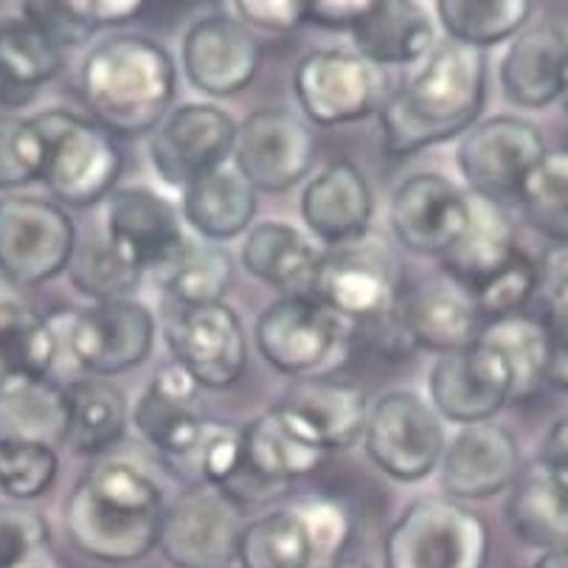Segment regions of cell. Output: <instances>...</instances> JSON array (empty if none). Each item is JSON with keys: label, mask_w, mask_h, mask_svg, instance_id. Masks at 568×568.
Masks as SVG:
<instances>
[{"label": "cell", "mask_w": 568, "mask_h": 568, "mask_svg": "<svg viewBox=\"0 0 568 568\" xmlns=\"http://www.w3.org/2000/svg\"><path fill=\"white\" fill-rule=\"evenodd\" d=\"M484 99L487 54L454 40L436 45L425 65L383 104V146L405 158L462 139L478 124Z\"/></svg>", "instance_id": "obj_1"}, {"label": "cell", "mask_w": 568, "mask_h": 568, "mask_svg": "<svg viewBox=\"0 0 568 568\" xmlns=\"http://www.w3.org/2000/svg\"><path fill=\"white\" fill-rule=\"evenodd\" d=\"M166 498L155 478L130 462H99L68 496L65 532L79 555L108 566L144 560L158 549Z\"/></svg>", "instance_id": "obj_2"}, {"label": "cell", "mask_w": 568, "mask_h": 568, "mask_svg": "<svg viewBox=\"0 0 568 568\" xmlns=\"http://www.w3.org/2000/svg\"><path fill=\"white\" fill-rule=\"evenodd\" d=\"M79 88L99 128L135 139L152 133L175 104L178 68L150 37L110 34L88 51Z\"/></svg>", "instance_id": "obj_3"}, {"label": "cell", "mask_w": 568, "mask_h": 568, "mask_svg": "<svg viewBox=\"0 0 568 568\" xmlns=\"http://www.w3.org/2000/svg\"><path fill=\"white\" fill-rule=\"evenodd\" d=\"M313 296L355 327L357 341L388 352H412L405 338L403 276L386 242L375 236L327 251Z\"/></svg>", "instance_id": "obj_4"}, {"label": "cell", "mask_w": 568, "mask_h": 568, "mask_svg": "<svg viewBox=\"0 0 568 568\" xmlns=\"http://www.w3.org/2000/svg\"><path fill=\"white\" fill-rule=\"evenodd\" d=\"M29 124L40 150L37 183L49 189L57 206L91 209L115 192L124 158L97 121L54 108L29 115Z\"/></svg>", "instance_id": "obj_5"}, {"label": "cell", "mask_w": 568, "mask_h": 568, "mask_svg": "<svg viewBox=\"0 0 568 568\" xmlns=\"http://www.w3.org/2000/svg\"><path fill=\"white\" fill-rule=\"evenodd\" d=\"M254 341L267 366L296 381H327L355 355V327L315 296H284L256 318Z\"/></svg>", "instance_id": "obj_6"}, {"label": "cell", "mask_w": 568, "mask_h": 568, "mask_svg": "<svg viewBox=\"0 0 568 568\" xmlns=\"http://www.w3.org/2000/svg\"><path fill=\"white\" fill-rule=\"evenodd\" d=\"M490 529L454 498H417L392 524L383 544L386 568H487Z\"/></svg>", "instance_id": "obj_7"}, {"label": "cell", "mask_w": 568, "mask_h": 568, "mask_svg": "<svg viewBox=\"0 0 568 568\" xmlns=\"http://www.w3.org/2000/svg\"><path fill=\"white\" fill-rule=\"evenodd\" d=\"M293 93L313 124L341 128L381 113L392 97L386 68L349 49H321L293 73Z\"/></svg>", "instance_id": "obj_8"}, {"label": "cell", "mask_w": 568, "mask_h": 568, "mask_svg": "<svg viewBox=\"0 0 568 568\" xmlns=\"http://www.w3.org/2000/svg\"><path fill=\"white\" fill-rule=\"evenodd\" d=\"M77 225L54 200L9 194L0 200V276L14 287H40L68 271Z\"/></svg>", "instance_id": "obj_9"}, {"label": "cell", "mask_w": 568, "mask_h": 568, "mask_svg": "<svg viewBox=\"0 0 568 568\" xmlns=\"http://www.w3.org/2000/svg\"><path fill=\"white\" fill-rule=\"evenodd\" d=\"M361 439L372 465L399 484L428 478L448 445L439 414L414 392L383 394L369 408Z\"/></svg>", "instance_id": "obj_10"}, {"label": "cell", "mask_w": 568, "mask_h": 568, "mask_svg": "<svg viewBox=\"0 0 568 568\" xmlns=\"http://www.w3.org/2000/svg\"><path fill=\"white\" fill-rule=\"evenodd\" d=\"M245 529V509L209 484H192L166 504L158 549L175 568H229Z\"/></svg>", "instance_id": "obj_11"}, {"label": "cell", "mask_w": 568, "mask_h": 568, "mask_svg": "<svg viewBox=\"0 0 568 568\" xmlns=\"http://www.w3.org/2000/svg\"><path fill=\"white\" fill-rule=\"evenodd\" d=\"M546 139L532 121L493 115L473 124L456 146V166L470 194L487 200L518 197L529 172L544 161Z\"/></svg>", "instance_id": "obj_12"}, {"label": "cell", "mask_w": 568, "mask_h": 568, "mask_svg": "<svg viewBox=\"0 0 568 568\" xmlns=\"http://www.w3.org/2000/svg\"><path fill=\"white\" fill-rule=\"evenodd\" d=\"M57 329V327H54ZM68 355L88 372V377H113L135 369L152 355L155 344V315L135 298L124 302L88 304L68 315Z\"/></svg>", "instance_id": "obj_13"}, {"label": "cell", "mask_w": 568, "mask_h": 568, "mask_svg": "<svg viewBox=\"0 0 568 568\" xmlns=\"http://www.w3.org/2000/svg\"><path fill=\"white\" fill-rule=\"evenodd\" d=\"M236 121L217 104H178L152 130L150 164L158 181L172 189L192 186L200 178L223 170L234 152Z\"/></svg>", "instance_id": "obj_14"}, {"label": "cell", "mask_w": 568, "mask_h": 568, "mask_svg": "<svg viewBox=\"0 0 568 568\" xmlns=\"http://www.w3.org/2000/svg\"><path fill=\"white\" fill-rule=\"evenodd\" d=\"M164 338L172 361L197 381L200 388L223 392L248 369V335L240 315L225 302L206 307H178L166 313Z\"/></svg>", "instance_id": "obj_15"}, {"label": "cell", "mask_w": 568, "mask_h": 568, "mask_svg": "<svg viewBox=\"0 0 568 568\" xmlns=\"http://www.w3.org/2000/svg\"><path fill=\"white\" fill-rule=\"evenodd\" d=\"M231 158L234 170L251 183L254 192H291L313 170V130L291 110H256L242 128H236Z\"/></svg>", "instance_id": "obj_16"}, {"label": "cell", "mask_w": 568, "mask_h": 568, "mask_svg": "<svg viewBox=\"0 0 568 568\" xmlns=\"http://www.w3.org/2000/svg\"><path fill=\"white\" fill-rule=\"evenodd\" d=\"M324 462V450L313 448L293 434L273 408L242 428V462L223 493L242 509L245 504L267 501L293 487V481L313 476Z\"/></svg>", "instance_id": "obj_17"}, {"label": "cell", "mask_w": 568, "mask_h": 568, "mask_svg": "<svg viewBox=\"0 0 568 568\" xmlns=\"http://www.w3.org/2000/svg\"><path fill=\"white\" fill-rule=\"evenodd\" d=\"M262 65V43L231 14H206L183 34L181 68L189 85L206 97H236L251 85Z\"/></svg>", "instance_id": "obj_18"}, {"label": "cell", "mask_w": 568, "mask_h": 568, "mask_svg": "<svg viewBox=\"0 0 568 568\" xmlns=\"http://www.w3.org/2000/svg\"><path fill=\"white\" fill-rule=\"evenodd\" d=\"M430 408L456 425L493 423L513 403V381L501 357L473 341L467 349L442 355L428 375Z\"/></svg>", "instance_id": "obj_19"}, {"label": "cell", "mask_w": 568, "mask_h": 568, "mask_svg": "<svg viewBox=\"0 0 568 568\" xmlns=\"http://www.w3.org/2000/svg\"><path fill=\"white\" fill-rule=\"evenodd\" d=\"M470 220V197L448 178L434 172L405 178L392 194L388 223L405 251L417 256H445Z\"/></svg>", "instance_id": "obj_20"}, {"label": "cell", "mask_w": 568, "mask_h": 568, "mask_svg": "<svg viewBox=\"0 0 568 568\" xmlns=\"http://www.w3.org/2000/svg\"><path fill=\"white\" fill-rule=\"evenodd\" d=\"M104 236L144 273L164 271L189 240L175 203L146 186L115 189L110 194Z\"/></svg>", "instance_id": "obj_21"}, {"label": "cell", "mask_w": 568, "mask_h": 568, "mask_svg": "<svg viewBox=\"0 0 568 568\" xmlns=\"http://www.w3.org/2000/svg\"><path fill=\"white\" fill-rule=\"evenodd\" d=\"M442 490L454 501L501 496L520 473V445L504 425H462L439 462Z\"/></svg>", "instance_id": "obj_22"}, {"label": "cell", "mask_w": 568, "mask_h": 568, "mask_svg": "<svg viewBox=\"0 0 568 568\" xmlns=\"http://www.w3.org/2000/svg\"><path fill=\"white\" fill-rule=\"evenodd\" d=\"M206 423L197 381L175 361L152 375L133 408L135 430L175 465L194 454Z\"/></svg>", "instance_id": "obj_23"}, {"label": "cell", "mask_w": 568, "mask_h": 568, "mask_svg": "<svg viewBox=\"0 0 568 568\" xmlns=\"http://www.w3.org/2000/svg\"><path fill=\"white\" fill-rule=\"evenodd\" d=\"M271 408L293 434L324 454L352 448L363 436L369 417L366 394L333 377L296 381V386L287 388Z\"/></svg>", "instance_id": "obj_24"}, {"label": "cell", "mask_w": 568, "mask_h": 568, "mask_svg": "<svg viewBox=\"0 0 568 568\" xmlns=\"http://www.w3.org/2000/svg\"><path fill=\"white\" fill-rule=\"evenodd\" d=\"M375 197L357 164L333 161L302 192V217L324 245H349L369 234Z\"/></svg>", "instance_id": "obj_25"}, {"label": "cell", "mask_w": 568, "mask_h": 568, "mask_svg": "<svg viewBox=\"0 0 568 568\" xmlns=\"http://www.w3.org/2000/svg\"><path fill=\"white\" fill-rule=\"evenodd\" d=\"M399 321L412 349L436 352L439 357L467 349L484 327L470 293L448 276L405 293Z\"/></svg>", "instance_id": "obj_26"}, {"label": "cell", "mask_w": 568, "mask_h": 568, "mask_svg": "<svg viewBox=\"0 0 568 568\" xmlns=\"http://www.w3.org/2000/svg\"><path fill=\"white\" fill-rule=\"evenodd\" d=\"M327 251L291 223L254 225L242 242V265L284 296H313Z\"/></svg>", "instance_id": "obj_27"}, {"label": "cell", "mask_w": 568, "mask_h": 568, "mask_svg": "<svg viewBox=\"0 0 568 568\" xmlns=\"http://www.w3.org/2000/svg\"><path fill=\"white\" fill-rule=\"evenodd\" d=\"M568 62V34L557 26H535L513 37L501 65L504 97L524 110H544L560 99Z\"/></svg>", "instance_id": "obj_28"}, {"label": "cell", "mask_w": 568, "mask_h": 568, "mask_svg": "<svg viewBox=\"0 0 568 568\" xmlns=\"http://www.w3.org/2000/svg\"><path fill=\"white\" fill-rule=\"evenodd\" d=\"M509 529L540 551L568 549V476L535 459L520 467L504 507Z\"/></svg>", "instance_id": "obj_29"}, {"label": "cell", "mask_w": 568, "mask_h": 568, "mask_svg": "<svg viewBox=\"0 0 568 568\" xmlns=\"http://www.w3.org/2000/svg\"><path fill=\"white\" fill-rule=\"evenodd\" d=\"M467 197H470V220L454 248L442 256V267L450 282L473 293L493 273L501 271L520 248L515 242L513 220L501 203L476 197V194H467Z\"/></svg>", "instance_id": "obj_30"}, {"label": "cell", "mask_w": 568, "mask_h": 568, "mask_svg": "<svg viewBox=\"0 0 568 568\" xmlns=\"http://www.w3.org/2000/svg\"><path fill=\"white\" fill-rule=\"evenodd\" d=\"M355 51L375 65H408L434 51V26L423 3L372 0L369 12L352 26Z\"/></svg>", "instance_id": "obj_31"}, {"label": "cell", "mask_w": 568, "mask_h": 568, "mask_svg": "<svg viewBox=\"0 0 568 568\" xmlns=\"http://www.w3.org/2000/svg\"><path fill=\"white\" fill-rule=\"evenodd\" d=\"M181 217L203 242H229L254 223L256 192L234 166H223L183 189Z\"/></svg>", "instance_id": "obj_32"}, {"label": "cell", "mask_w": 568, "mask_h": 568, "mask_svg": "<svg viewBox=\"0 0 568 568\" xmlns=\"http://www.w3.org/2000/svg\"><path fill=\"white\" fill-rule=\"evenodd\" d=\"M57 357L54 321L14 298H0V394L51 377Z\"/></svg>", "instance_id": "obj_33"}, {"label": "cell", "mask_w": 568, "mask_h": 568, "mask_svg": "<svg viewBox=\"0 0 568 568\" xmlns=\"http://www.w3.org/2000/svg\"><path fill=\"white\" fill-rule=\"evenodd\" d=\"M65 445L77 456H102L115 448L130 425L128 397L102 377H82L65 386Z\"/></svg>", "instance_id": "obj_34"}, {"label": "cell", "mask_w": 568, "mask_h": 568, "mask_svg": "<svg viewBox=\"0 0 568 568\" xmlns=\"http://www.w3.org/2000/svg\"><path fill=\"white\" fill-rule=\"evenodd\" d=\"M65 65V51L40 29L18 18L0 20V102L18 108Z\"/></svg>", "instance_id": "obj_35"}, {"label": "cell", "mask_w": 568, "mask_h": 568, "mask_svg": "<svg viewBox=\"0 0 568 568\" xmlns=\"http://www.w3.org/2000/svg\"><path fill=\"white\" fill-rule=\"evenodd\" d=\"M484 346H490L501 363L507 366L513 381V403L535 397L544 386L546 361H549V333L544 321L529 315H509V318L484 324L478 338Z\"/></svg>", "instance_id": "obj_36"}, {"label": "cell", "mask_w": 568, "mask_h": 568, "mask_svg": "<svg viewBox=\"0 0 568 568\" xmlns=\"http://www.w3.org/2000/svg\"><path fill=\"white\" fill-rule=\"evenodd\" d=\"M68 399L65 386L45 381H31L0 394V436L12 439L65 445Z\"/></svg>", "instance_id": "obj_37"}, {"label": "cell", "mask_w": 568, "mask_h": 568, "mask_svg": "<svg viewBox=\"0 0 568 568\" xmlns=\"http://www.w3.org/2000/svg\"><path fill=\"white\" fill-rule=\"evenodd\" d=\"M161 287L178 307L220 304L234 284V262L212 242L186 240L181 254L158 271Z\"/></svg>", "instance_id": "obj_38"}, {"label": "cell", "mask_w": 568, "mask_h": 568, "mask_svg": "<svg viewBox=\"0 0 568 568\" xmlns=\"http://www.w3.org/2000/svg\"><path fill=\"white\" fill-rule=\"evenodd\" d=\"M242 568H315L313 544L296 507L245 524L236 546Z\"/></svg>", "instance_id": "obj_39"}, {"label": "cell", "mask_w": 568, "mask_h": 568, "mask_svg": "<svg viewBox=\"0 0 568 568\" xmlns=\"http://www.w3.org/2000/svg\"><path fill=\"white\" fill-rule=\"evenodd\" d=\"M434 9L454 43L481 51L520 34L532 18L529 0H439Z\"/></svg>", "instance_id": "obj_40"}, {"label": "cell", "mask_w": 568, "mask_h": 568, "mask_svg": "<svg viewBox=\"0 0 568 568\" xmlns=\"http://www.w3.org/2000/svg\"><path fill=\"white\" fill-rule=\"evenodd\" d=\"M65 273L73 287L82 296L93 298V304L133 298L144 278V271L135 267L124 254H119L108 236H91L85 242L77 240Z\"/></svg>", "instance_id": "obj_41"}, {"label": "cell", "mask_w": 568, "mask_h": 568, "mask_svg": "<svg viewBox=\"0 0 568 568\" xmlns=\"http://www.w3.org/2000/svg\"><path fill=\"white\" fill-rule=\"evenodd\" d=\"M526 220L555 245H568V150H549L515 197Z\"/></svg>", "instance_id": "obj_42"}, {"label": "cell", "mask_w": 568, "mask_h": 568, "mask_svg": "<svg viewBox=\"0 0 568 568\" xmlns=\"http://www.w3.org/2000/svg\"><path fill=\"white\" fill-rule=\"evenodd\" d=\"M60 476L57 448L43 442L0 436V493L14 504L34 501L54 487Z\"/></svg>", "instance_id": "obj_43"}, {"label": "cell", "mask_w": 568, "mask_h": 568, "mask_svg": "<svg viewBox=\"0 0 568 568\" xmlns=\"http://www.w3.org/2000/svg\"><path fill=\"white\" fill-rule=\"evenodd\" d=\"M51 557L45 515L29 504L0 501V568H43Z\"/></svg>", "instance_id": "obj_44"}, {"label": "cell", "mask_w": 568, "mask_h": 568, "mask_svg": "<svg viewBox=\"0 0 568 568\" xmlns=\"http://www.w3.org/2000/svg\"><path fill=\"white\" fill-rule=\"evenodd\" d=\"M540 287V271L524 251L513 256L507 265L498 273H493L481 287L470 293L476 302L478 315L484 324L490 321L509 318V315H520V310L529 304V298L538 293Z\"/></svg>", "instance_id": "obj_45"}, {"label": "cell", "mask_w": 568, "mask_h": 568, "mask_svg": "<svg viewBox=\"0 0 568 568\" xmlns=\"http://www.w3.org/2000/svg\"><path fill=\"white\" fill-rule=\"evenodd\" d=\"M242 462V428L229 423H206L203 436H200L197 448L183 465H192L197 484L220 487L234 478Z\"/></svg>", "instance_id": "obj_46"}, {"label": "cell", "mask_w": 568, "mask_h": 568, "mask_svg": "<svg viewBox=\"0 0 568 568\" xmlns=\"http://www.w3.org/2000/svg\"><path fill=\"white\" fill-rule=\"evenodd\" d=\"M296 509L307 526L315 568L341 562V555L352 540V518L344 504H338L335 498H313L307 504H298Z\"/></svg>", "instance_id": "obj_47"}, {"label": "cell", "mask_w": 568, "mask_h": 568, "mask_svg": "<svg viewBox=\"0 0 568 568\" xmlns=\"http://www.w3.org/2000/svg\"><path fill=\"white\" fill-rule=\"evenodd\" d=\"M40 150L29 119L0 113V189L37 183Z\"/></svg>", "instance_id": "obj_48"}, {"label": "cell", "mask_w": 568, "mask_h": 568, "mask_svg": "<svg viewBox=\"0 0 568 568\" xmlns=\"http://www.w3.org/2000/svg\"><path fill=\"white\" fill-rule=\"evenodd\" d=\"M20 18L43 31L62 51L85 45L93 37L91 26L71 9V0H29L20 3Z\"/></svg>", "instance_id": "obj_49"}, {"label": "cell", "mask_w": 568, "mask_h": 568, "mask_svg": "<svg viewBox=\"0 0 568 568\" xmlns=\"http://www.w3.org/2000/svg\"><path fill=\"white\" fill-rule=\"evenodd\" d=\"M546 287V315L544 327L549 333V344L568 352V245H555L544 262Z\"/></svg>", "instance_id": "obj_50"}, {"label": "cell", "mask_w": 568, "mask_h": 568, "mask_svg": "<svg viewBox=\"0 0 568 568\" xmlns=\"http://www.w3.org/2000/svg\"><path fill=\"white\" fill-rule=\"evenodd\" d=\"M231 7L248 29L293 31L307 23V0H236Z\"/></svg>", "instance_id": "obj_51"}, {"label": "cell", "mask_w": 568, "mask_h": 568, "mask_svg": "<svg viewBox=\"0 0 568 568\" xmlns=\"http://www.w3.org/2000/svg\"><path fill=\"white\" fill-rule=\"evenodd\" d=\"M71 9L97 31L102 26H124L141 18L146 12V3H141V0H91V3L71 0Z\"/></svg>", "instance_id": "obj_52"}, {"label": "cell", "mask_w": 568, "mask_h": 568, "mask_svg": "<svg viewBox=\"0 0 568 568\" xmlns=\"http://www.w3.org/2000/svg\"><path fill=\"white\" fill-rule=\"evenodd\" d=\"M372 0H307V23L333 31H352V26L369 12Z\"/></svg>", "instance_id": "obj_53"}, {"label": "cell", "mask_w": 568, "mask_h": 568, "mask_svg": "<svg viewBox=\"0 0 568 568\" xmlns=\"http://www.w3.org/2000/svg\"><path fill=\"white\" fill-rule=\"evenodd\" d=\"M538 459L544 462V465L555 467V470L566 473L568 476V414L557 419V423L549 428V434L544 436Z\"/></svg>", "instance_id": "obj_54"}, {"label": "cell", "mask_w": 568, "mask_h": 568, "mask_svg": "<svg viewBox=\"0 0 568 568\" xmlns=\"http://www.w3.org/2000/svg\"><path fill=\"white\" fill-rule=\"evenodd\" d=\"M546 386L557 388V392H568V352L557 349L549 344V361H546Z\"/></svg>", "instance_id": "obj_55"}, {"label": "cell", "mask_w": 568, "mask_h": 568, "mask_svg": "<svg viewBox=\"0 0 568 568\" xmlns=\"http://www.w3.org/2000/svg\"><path fill=\"white\" fill-rule=\"evenodd\" d=\"M532 568H568V549L544 551V555L535 560Z\"/></svg>", "instance_id": "obj_56"}, {"label": "cell", "mask_w": 568, "mask_h": 568, "mask_svg": "<svg viewBox=\"0 0 568 568\" xmlns=\"http://www.w3.org/2000/svg\"><path fill=\"white\" fill-rule=\"evenodd\" d=\"M560 102H562V108L568 110V62H566V71H562V82H560Z\"/></svg>", "instance_id": "obj_57"}, {"label": "cell", "mask_w": 568, "mask_h": 568, "mask_svg": "<svg viewBox=\"0 0 568 568\" xmlns=\"http://www.w3.org/2000/svg\"><path fill=\"white\" fill-rule=\"evenodd\" d=\"M327 568H366V566H363V562H344V560H341V562H335V566H327Z\"/></svg>", "instance_id": "obj_58"}, {"label": "cell", "mask_w": 568, "mask_h": 568, "mask_svg": "<svg viewBox=\"0 0 568 568\" xmlns=\"http://www.w3.org/2000/svg\"><path fill=\"white\" fill-rule=\"evenodd\" d=\"M43 568H62L60 566V560H57V557H51V560L49 562H45V566Z\"/></svg>", "instance_id": "obj_59"}]
</instances>
